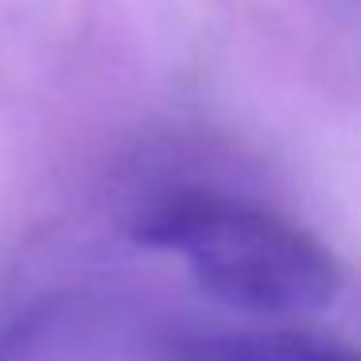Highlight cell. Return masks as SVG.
Returning <instances> with one entry per match:
<instances>
[{
  "mask_svg": "<svg viewBox=\"0 0 361 361\" xmlns=\"http://www.w3.org/2000/svg\"><path fill=\"white\" fill-rule=\"evenodd\" d=\"M133 237L171 252L214 299L249 314H319L342 291L334 252L283 214L221 190H175L144 206Z\"/></svg>",
  "mask_w": 361,
  "mask_h": 361,
  "instance_id": "cell-1",
  "label": "cell"
},
{
  "mask_svg": "<svg viewBox=\"0 0 361 361\" xmlns=\"http://www.w3.org/2000/svg\"><path fill=\"white\" fill-rule=\"evenodd\" d=\"M167 361H361V353L295 330H187L167 342Z\"/></svg>",
  "mask_w": 361,
  "mask_h": 361,
  "instance_id": "cell-2",
  "label": "cell"
}]
</instances>
